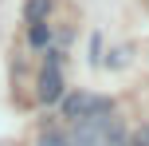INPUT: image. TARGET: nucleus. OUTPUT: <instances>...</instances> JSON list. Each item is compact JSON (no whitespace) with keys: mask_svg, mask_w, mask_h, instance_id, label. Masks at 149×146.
Listing matches in <instances>:
<instances>
[{"mask_svg":"<svg viewBox=\"0 0 149 146\" xmlns=\"http://www.w3.org/2000/svg\"><path fill=\"white\" fill-rule=\"evenodd\" d=\"M39 99H43V103H59V99H63L59 55H47V67H43V75H39Z\"/></svg>","mask_w":149,"mask_h":146,"instance_id":"nucleus-3","label":"nucleus"},{"mask_svg":"<svg viewBox=\"0 0 149 146\" xmlns=\"http://www.w3.org/2000/svg\"><path fill=\"white\" fill-rule=\"evenodd\" d=\"M71 146H126V126L110 115H94V118H82L74 126V138Z\"/></svg>","mask_w":149,"mask_h":146,"instance_id":"nucleus-1","label":"nucleus"},{"mask_svg":"<svg viewBox=\"0 0 149 146\" xmlns=\"http://www.w3.org/2000/svg\"><path fill=\"white\" fill-rule=\"evenodd\" d=\"M31 44H36V47L47 44V28H43V24H31Z\"/></svg>","mask_w":149,"mask_h":146,"instance_id":"nucleus-5","label":"nucleus"},{"mask_svg":"<svg viewBox=\"0 0 149 146\" xmlns=\"http://www.w3.org/2000/svg\"><path fill=\"white\" fill-rule=\"evenodd\" d=\"M39 146H71V142L63 138V134H55V130H51V134H43V138H39Z\"/></svg>","mask_w":149,"mask_h":146,"instance_id":"nucleus-6","label":"nucleus"},{"mask_svg":"<svg viewBox=\"0 0 149 146\" xmlns=\"http://www.w3.org/2000/svg\"><path fill=\"white\" fill-rule=\"evenodd\" d=\"M114 103L106 99V95H90V91H79V95H67L63 99V115L74 118V123H82V118H94V115H110Z\"/></svg>","mask_w":149,"mask_h":146,"instance_id":"nucleus-2","label":"nucleus"},{"mask_svg":"<svg viewBox=\"0 0 149 146\" xmlns=\"http://www.w3.org/2000/svg\"><path fill=\"white\" fill-rule=\"evenodd\" d=\"M47 8H51L47 0H31V4H28V20H31V24H39V16H43Z\"/></svg>","mask_w":149,"mask_h":146,"instance_id":"nucleus-4","label":"nucleus"},{"mask_svg":"<svg viewBox=\"0 0 149 146\" xmlns=\"http://www.w3.org/2000/svg\"><path fill=\"white\" fill-rule=\"evenodd\" d=\"M126 146H130V142H126ZM134 146H145V142H134Z\"/></svg>","mask_w":149,"mask_h":146,"instance_id":"nucleus-7","label":"nucleus"}]
</instances>
